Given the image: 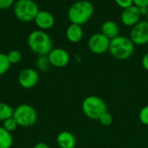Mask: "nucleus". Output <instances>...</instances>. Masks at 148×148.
<instances>
[{
    "label": "nucleus",
    "mask_w": 148,
    "mask_h": 148,
    "mask_svg": "<svg viewBox=\"0 0 148 148\" xmlns=\"http://www.w3.org/2000/svg\"><path fill=\"white\" fill-rule=\"evenodd\" d=\"M95 12L94 4L88 0H78L68 10V18L71 24L82 25L88 23Z\"/></svg>",
    "instance_id": "f257e3e1"
},
{
    "label": "nucleus",
    "mask_w": 148,
    "mask_h": 148,
    "mask_svg": "<svg viewBox=\"0 0 148 148\" xmlns=\"http://www.w3.org/2000/svg\"><path fill=\"white\" fill-rule=\"evenodd\" d=\"M27 43L31 51L38 56H47L53 49V44L49 35L42 30L31 31L28 36Z\"/></svg>",
    "instance_id": "f03ea898"
},
{
    "label": "nucleus",
    "mask_w": 148,
    "mask_h": 148,
    "mask_svg": "<svg viewBox=\"0 0 148 148\" xmlns=\"http://www.w3.org/2000/svg\"><path fill=\"white\" fill-rule=\"evenodd\" d=\"M108 51L114 58L125 60L133 55L134 51V44L130 38L120 35L110 40Z\"/></svg>",
    "instance_id": "7ed1b4c3"
},
{
    "label": "nucleus",
    "mask_w": 148,
    "mask_h": 148,
    "mask_svg": "<svg viewBox=\"0 0 148 148\" xmlns=\"http://www.w3.org/2000/svg\"><path fill=\"white\" fill-rule=\"evenodd\" d=\"M82 110L87 118L98 120L103 113L108 112V106L101 98L95 95H90L83 99Z\"/></svg>",
    "instance_id": "20e7f679"
},
{
    "label": "nucleus",
    "mask_w": 148,
    "mask_h": 148,
    "mask_svg": "<svg viewBox=\"0 0 148 148\" xmlns=\"http://www.w3.org/2000/svg\"><path fill=\"white\" fill-rule=\"evenodd\" d=\"M39 10V7L34 0H17L13 5L15 17L22 22L34 21Z\"/></svg>",
    "instance_id": "39448f33"
},
{
    "label": "nucleus",
    "mask_w": 148,
    "mask_h": 148,
    "mask_svg": "<svg viewBox=\"0 0 148 148\" xmlns=\"http://www.w3.org/2000/svg\"><path fill=\"white\" fill-rule=\"evenodd\" d=\"M12 117L16 120L19 126L29 127L36 122L37 113L32 106L22 104L14 109Z\"/></svg>",
    "instance_id": "423d86ee"
},
{
    "label": "nucleus",
    "mask_w": 148,
    "mask_h": 148,
    "mask_svg": "<svg viewBox=\"0 0 148 148\" xmlns=\"http://www.w3.org/2000/svg\"><path fill=\"white\" fill-rule=\"evenodd\" d=\"M110 39L101 32H96L93 34L88 41V47L89 51L96 55H101L108 51Z\"/></svg>",
    "instance_id": "0eeeda50"
},
{
    "label": "nucleus",
    "mask_w": 148,
    "mask_h": 148,
    "mask_svg": "<svg viewBox=\"0 0 148 148\" xmlns=\"http://www.w3.org/2000/svg\"><path fill=\"white\" fill-rule=\"evenodd\" d=\"M129 38L134 45H144L148 44L147 21H140L138 24L133 26Z\"/></svg>",
    "instance_id": "6e6552de"
},
{
    "label": "nucleus",
    "mask_w": 148,
    "mask_h": 148,
    "mask_svg": "<svg viewBox=\"0 0 148 148\" xmlns=\"http://www.w3.org/2000/svg\"><path fill=\"white\" fill-rule=\"evenodd\" d=\"M18 83L24 89H31L35 87L39 81V74L33 68H25L21 71L18 75Z\"/></svg>",
    "instance_id": "1a4fd4ad"
},
{
    "label": "nucleus",
    "mask_w": 148,
    "mask_h": 148,
    "mask_svg": "<svg viewBox=\"0 0 148 148\" xmlns=\"http://www.w3.org/2000/svg\"><path fill=\"white\" fill-rule=\"evenodd\" d=\"M52 66L62 68L69 65L70 61L69 53L62 48H54L47 55Z\"/></svg>",
    "instance_id": "9d476101"
},
{
    "label": "nucleus",
    "mask_w": 148,
    "mask_h": 148,
    "mask_svg": "<svg viewBox=\"0 0 148 148\" xmlns=\"http://www.w3.org/2000/svg\"><path fill=\"white\" fill-rule=\"evenodd\" d=\"M141 14L140 10L135 5H132L127 9H124L121 13V23L127 27H133L140 21Z\"/></svg>",
    "instance_id": "9b49d317"
},
{
    "label": "nucleus",
    "mask_w": 148,
    "mask_h": 148,
    "mask_svg": "<svg viewBox=\"0 0 148 148\" xmlns=\"http://www.w3.org/2000/svg\"><path fill=\"white\" fill-rule=\"evenodd\" d=\"M34 21L39 30L42 31L52 28L56 22L54 15L48 10H39Z\"/></svg>",
    "instance_id": "f8f14e48"
},
{
    "label": "nucleus",
    "mask_w": 148,
    "mask_h": 148,
    "mask_svg": "<svg viewBox=\"0 0 148 148\" xmlns=\"http://www.w3.org/2000/svg\"><path fill=\"white\" fill-rule=\"evenodd\" d=\"M56 143L60 148H75L76 139L71 132L62 131L56 136Z\"/></svg>",
    "instance_id": "ddd939ff"
},
{
    "label": "nucleus",
    "mask_w": 148,
    "mask_h": 148,
    "mask_svg": "<svg viewBox=\"0 0 148 148\" xmlns=\"http://www.w3.org/2000/svg\"><path fill=\"white\" fill-rule=\"evenodd\" d=\"M66 38L71 43H78L83 38V29L82 25L70 24L66 30Z\"/></svg>",
    "instance_id": "4468645a"
},
{
    "label": "nucleus",
    "mask_w": 148,
    "mask_h": 148,
    "mask_svg": "<svg viewBox=\"0 0 148 148\" xmlns=\"http://www.w3.org/2000/svg\"><path fill=\"white\" fill-rule=\"evenodd\" d=\"M101 33L110 40L120 36L119 24L113 20H107L101 24Z\"/></svg>",
    "instance_id": "2eb2a0df"
},
{
    "label": "nucleus",
    "mask_w": 148,
    "mask_h": 148,
    "mask_svg": "<svg viewBox=\"0 0 148 148\" xmlns=\"http://www.w3.org/2000/svg\"><path fill=\"white\" fill-rule=\"evenodd\" d=\"M13 144V137L11 133L0 126V148H10Z\"/></svg>",
    "instance_id": "dca6fc26"
},
{
    "label": "nucleus",
    "mask_w": 148,
    "mask_h": 148,
    "mask_svg": "<svg viewBox=\"0 0 148 148\" xmlns=\"http://www.w3.org/2000/svg\"><path fill=\"white\" fill-rule=\"evenodd\" d=\"M14 108L10 105L0 102V121H4L5 120L11 118L13 116Z\"/></svg>",
    "instance_id": "f3484780"
},
{
    "label": "nucleus",
    "mask_w": 148,
    "mask_h": 148,
    "mask_svg": "<svg viewBox=\"0 0 148 148\" xmlns=\"http://www.w3.org/2000/svg\"><path fill=\"white\" fill-rule=\"evenodd\" d=\"M50 65L48 56H38L36 59V67L40 72H47Z\"/></svg>",
    "instance_id": "a211bd4d"
},
{
    "label": "nucleus",
    "mask_w": 148,
    "mask_h": 148,
    "mask_svg": "<svg viewBox=\"0 0 148 148\" xmlns=\"http://www.w3.org/2000/svg\"><path fill=\"white\" fill-rule=\"evenodd\" d=\"M10 67V63L8 59L7 54L0 52V75L6 73Z\"/></svg>",
    "instance_id": "6ab92c4d"
},
{
    "label": "nucleus",
    "mask_w": 148,
    "mask_h": 148,
    "mask_svg": "<svg viewBox=\"0 0 148 148\" xmlns=\"http://www.w3.org/2000/svg\"><path fill=\"white\" fill-rule=\"evenodd\" d=\"M8 59L10 63V65H16L18 64L22 60V53L18 50H11L7 54Z\"/></svg>",
    "instance_id": "aec40b11"
},
{
    "label": "nucleus",
    "mask_w": 148,
    "mask_h": 148,
    "mask_svg": "<svg viewBox=\"0 0 148 148\" xmlns=\"http://www.w3.org/2000/svg\"><path fill=\"white\" fill-rule=\"evenodd\" d=\"M2 126L8 132L11 133V132L15 131L17 128V126H18L17 122L16 121V120L13 117H11V118H9V119L5 120L4 121H3Z\"/></svg>",
    "instance_id": "412c9836"
},
{
    "label": "nucleus",
    "mask_w": 148,
    "mask_h": 148,
    "mask_svg": "<svg viewBox=\"0 0 148 148\" xmlns=\"http://www.w3.org/2000/svg\"><path fill=\"white\" fill-rule=\"evenodd\" d=\"M139 120L144 126H148V105L143 106L139 112Z\"/></svg>",
    "instance_id": "4be33fe9"
},
{
    "label": "nucleus",
    "mask_w": 148,
    "mask_h": 148,
    "mask_svg": "<svg viewBox=\"0 0 148 148\" xmlns=\"http://www.w3.org/2000/svg\"><path fill=\"white\" fill-rule=\"evenodd\" d=\"M98 120H99V122H100V124L101 126H109L113 123L114 119H113V116L108 112H107V113H103L99 118Z\"/></svg>",
    "instance_id": "5701e85b"
},
{
    "label": "nucleus",
    "mask_w": 148,
    "mask_h": 148,
    "mask_svg": "<svg viewBox=\"0 0 148 148\" xmlns=\"http://www.w3.org/2000/svg\"><path fill=\"white\" fill-rule=\"evenodd\" d=\"M114 2L120 8H121L123 10L134 5L133 0H114Z\"/></svg>",
    "instance_id": "b1692460"
},
{
    "label": "nucleus",
    "mask_w": 148,
    "mask_h": 148,
    "mask_svg": "<svg viewBox=\"0 0 148 148\" xmlns=\"http://www.w3.org/2000/svg\"><path fill=\"white\" fill-rule=\"evenodd\" d=\"M15 0H0V10H6L14 5Z\"/></svg>",
    "instance_id": "393cba45"
},
{
    "label": "nucleus",
    "mask_w": 148,
    "mask_h": 148,
    "mask_svg": "<svg viewBox=\"0 0 148 148\" xmlns=\"http://www.w3.org/2000/svg\"><path fill=\"white\" fill-rule=\"evenodd\" d=\"M134 5L138 8L140 7H148V0H133Z\"/></svg>",
    "instance_id": "a878e982"
},
{
    "label": "nucleus",
    "mask_w": 148,
    "mask_h": 148,
    "mask_svg": "<svg viewBox=\"0 0 148 148\" xmlns=\"http://www.w3.org/2000/svg\"><path fill=\"white\" fill-rule=\"evenodd\" d=\"M141 65H142V67L148 72V52L143 55L142 59H141Z\"/></svg>",
    "instance_id": "bb28decb"
},
{
    "label": "nucleus",
    "mask_w": 148,
    "mask_h": 148,
    "mask_svg": "<svg viewBox=\"0 0 148 148\" xmlns=\"http://www.w3.org/2000/svg\"><path fill=\"white\" fill-rule=\"evenodd\" d=\"M33 148H50L49 147V145H47L46 143H43V142H39V143H36L34 147Z\"/></svg>",
    "instance_id": "cd10ccee"
},
{
    "label": "nucleus",
    "mask_w": 148,
    "mask_h": 148,
    "mask_svg": "<svg viewBox=\"0 0 148 148\" xmlns=\"http://www.w3.org/2000/svg\"><path fill=\"white\" fill-rule=\"evenodd\" d=\"M140 12L141 14V16H147L148 13V7H140L139 8Z\"/></svg>",
    "instance_id": "c85d7f7f"
},
{
    "label": "nucleus",
    "mask_w": 148,
    "mask_h": 148,
    "mask_svg": "<svg viewBox=\"0 0 148 148\" xmlns=\"http://www.w3.org/2000/svg\"><path fill=\"white\" fill-rule=\"evenodd\" d=\"M146 17H147V22H148V13H147V15Z\"/></svg>",
    "instance_id": "c756f323"
}]
</instances>
